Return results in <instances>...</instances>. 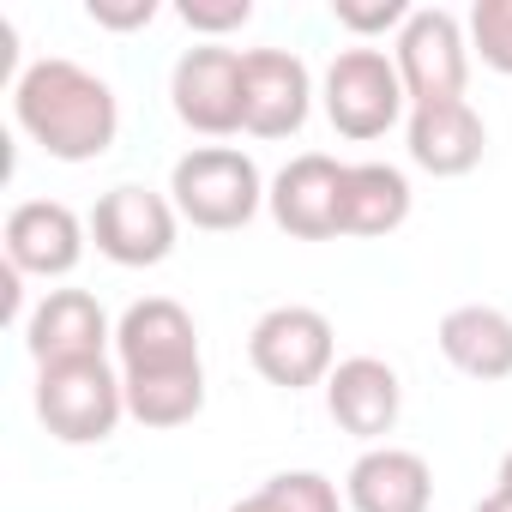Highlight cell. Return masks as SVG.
I'll return each mask as SVG.
<instances>
[{
	"label": "cell",
	"mask_w": 512,
	"mask_h": 512,
	"mask_svg": "<svg viewBox=\"0 0 512 512\" xmlns=\"http://www.w3.org/2000/svg\"><path fill=\"white\" fill-rule=\"evenodd\" d=\"M13 121L55 163H97L121 133V103L91 67L43 55L13 79Z\"/></svg>",
	"instance_id": "6da1fadb"
},
{
	"label": "cell",
	"mask_w": 512,
	"mask_h": 512,
	"mask_svg": "<svg viewBox=\"0 0 512 512\" xmlns=\"http://www.w3.org/2000/svg\"><path fill=\"white\" fill-rule=\"evenodd\" d=\"M266 181H260V163L235 145H199L187 151L175 169H169V199L181 211V223L193 229H211V235H229V229H247L266 205Z\"/></svg>",
	"instance_id": "7a4b0ae2"
},
{
	"label": "cell",
	"mask_w": 512,
	"mask_h": 512,
	"mask_svg": "<svg viewBox=\"0 0 512 512\" xmlns=\"http://www.w3.org/2000/svg\"><path fill=\"white\" fill-rule=\"evenodd\" d=\"M127 416V386L109 368V356L37 368V422L61 446H103Z\"/></svg>",
	"instance_id": "3957f363"
},
{
	"label": "cell",
	"mask_w": 512,
	"mask_h": 512,
	"mask_svg": "<svg viewBox=\"0 0 512 512\" xmlns=\"http://www.w3.org/2000/svg\"><path fill=\"white\" fill-rule=\"evenodd\" d=\"M247 362L266 386H284V392H308V386H326L332 368H338V332L320 308H302V302H284L272 314L253 320L247 332Z\"/></svg>",
	"instance_id": "277c9868"
},
{
	"label": "cell",
	"mask_w": 512,
	"mask_h": 512,
	"mask_svg": "<svg viewBox=\"0 0 512 512\" xmlns=\"http://www.w3.org/2000/svg\"><path fill=\"white\" fill-rule=\"evenodd\" d=\"M320 103H326V121L338 127V139H356V145L386 139L410 115L404 79H398L392 55H380V49H344L320 79Z\"/></svg>",
	"instance_id": "5b68a950"
},
{
	"label": "cell",
	"mask_w": 512,
	"mask_h": 512,
	"mask_svg": "<svg viewBox=\"0 0 512 512\" xmlns=\"http://www.w3.org/2000/svg\"><path fill=\"white\" fill-rule=\"evenodd\" d=\"M392 67L404 79L410 109L464 103V85H470V31L446 7H416L410 25L392 43Z\"/></svg>",
	"instance_id": "8992f818"
},
{
	"label": "cell",
	"mask_w": 512,
	"mask_h": 512,
	"mask_svg": "<svg viewBox=\"0 0 512 512\" xmlns=\"http://www.w3.org/2000/svg\"><path fill=\"white\" fill-rule=\"evenodd\" d=\"M175 229H181V211L175 199L139 187V181H121L97 199L91 211V241L109 266H127V272H145V266H163L175 253Z\"/></svg>",
	"instance_id": "52a82bcc"
},
{
	"label": "cell",
	"mask_w": 512,
	"mask_h": 512,
	"mask_svg": "<svg viewBox=\"0 0 512 512\" xmlns=\"http://www.w3.org/2000/svg\"><path fill=\"white\" fill-rule=\"evenodd\" d=\"M169 103L181 115V127L205 133V139H229L247 127V103H241V49L223 43H199L175 61L169 73Z\"/></svg>",
	"instance_id": "ba28073f"
},
{
	"label": "cell",
	"mask_w": 512,
	"mask_h": 512,
	"mask_svg": "<svg viewBox=\"0 0 512 512\" xmlns=\"http://www.w3.org/2000/svg\"><path fill=\"white\" fill-rule=\"evenodd\" d=\"M241 103H247V127L253 139H290L308 127L314 109V73L302 55L290 49H247L241 55Z\"/></svg>",
	"instance_id": "9c48e42d"
},
{
	"label": "cell",
	"mask_w": 512,
	"mask_h": 512,
	"mask_svg": "<svg viewBox=\"0 0 512 512\" xmlns=\"http://www.w3.org/2000/svg\"><path fill=\"white\" fill-rule=\"evenodd\" d=\"M272 223L296 241H332L344 235V163L326 151H302L272 175Z\"/></svg>",
	"instance_id": "30bf717a"
},
{
	"label": "cell",
	"mask_w": 512,
	"mask_h": 512,
	"mask_svg": "<svg viewBox=\"0 0 512 512\" xmlns=\"http://www.w3.org/2000/svg\"><path fill=\"white\" fill-rule=\"evenodd\" d=\"M91 223L61 199H25L7 211V266L25 278H67L85 260Z\"/></svg>",
	"instance_id": "8fae6325"
},
{
	"label": "cell",
	"mask_w": 512,
	"mask_h": 512,
	"mask_svg": "<svg viewBox=\"0 0 512 512\" xmlns=\"http://www.w3.org/2000/svg\"><path fill=\"white\" fill-rule=\"evenodd\" d=\"M109 344H115V326H109V314L91 290H49L25 320V350H31L37 368L109 356Z\"/></svg>",
	"instance_id": "7c38bea8"
},
{
	"label": "cell",
	"mask_w": 512,
	"mask_h": 512,
	"mask_svg": "<svg viewBox=\"0 0 512 512\" xmlns=\"http://www.w3.org/2000/svg\"><path fill=\"white\" fill-rule=\"evenodd\" d=\"M115 356L121 374H163V368H199V326L181 302L145 296L115 320Z\"/></svg>",
	"instance_id": "4fadbf2b"
},
{
	"label": "cell",
	"mask_w": 512,
	"mask_h": 512,
	"mask_svg": "<svg viewBox=\"0 0 512 512\" xmlns=\"http://www.w3.org/2000/svg\"><path fill=\"white\" fill-rule=\"evenodd\" d=\"M326 410L344 434L356 440H386L398 428V410H404V386H398V368L380 362V356H344L326 380Z\"/></svg>",
	"instance_id": "5bb4252c"
},
{
	"label": "cell",
	"mask_w": 512,
	"mask_h": 512,
	"mask_svg": "<svg viewBox=\"0 0 512 512\" xmlns=\"http://www.w3.org/2000/svg\"><path fill=\"white\" fill-rule=\"evenodd\" d=\"M350 512H428L434 506V470L410 446H368L344 476Z\"/></svg>",
	"instance_id": "9a60e30c"
},
{
	"label": "cell",
	"mask_w": 512,
	"mask_h": 512,
	"mask_svg": "<svg viewBox=\"0 0 512 512\" xmlns=\"http://www.w3.org/2000/svg\"><path fill=\"white\" fill-rule=\"evenodd\" d=\"M404 145H410V163L452 181V175H470L488 151V127L470 103H428V109H410L404 121Z\"/></svg>",
	"instance_id": "2e32d148"
},
{
	"label": "cell",
	"mask_w": 512,
	"mask_h": 512,
	"mask_svg": "<svg viewBox=\"0 0 512 512\" xmlns=\"http://www.w3.org/2000/svg\"><path fill=\"white\" fill-rule=\"evenodd\" d=\"M434 344L464 380H482V386L512 380V314H500V308H482V302L452 308L440 320Z\"/></svg>",
	"instance_id": "e0dca14e"
},
{
	"label": "cell",
	"mask_w": 512,
	"mask_h": 512,
	"mask_svg": "<svg viewBox=\"0 0 512 512\" xmlns=\"http://www.w3.org/2000/svg\"><path fill=\"white\" fill-rule=\"evenodd\" d=\"M410 175L392 163H344V235H392L410 223Z\"/></svg>",
	"instance_id": "ac0fdd59"
},
{
	"label": "cell",
	"mask_w": 512,
	"mask_h": 512,
	"mask_svg": "<svg viewBox=\"0 0 512 512\" xmlns=\"http://www.w3.org/2000/svg\"><path fill=\"white\" fill-rule=\"evenodd\" d=\"M121 386H127V416L145 428H187L205 410V362L163 374H121Z\"/></svg>",
	"instance_id": "d6986e66"
},
{
	"label": "cell",
	"mask_w": 512,
	"mask_h": 512,
	"mask_svg": "<svg viewBox=\"0 0 512 512\" xmlns=\"http://www.w3.org/2000/svg\"><path fill=\"white\" fill-rule=\"evenodd\" d=\"M464 31H470V55H482L488 73L512 79V0H476Z\"/></svg>",
	"instance_id": "ffe728a7"
},
{
	"label": "cell",
	"mask_w": 512,
	"mask_h": 512,
	"mask_svg": "<svg viewBox=\"0 0 512 512\" xmlns=\"http://www.w3.org/2000/svg\"><path fill=\"white\" fill-rule=\"evenodd\" d=\"M266 500H272L278 512H344V506H350V500L338 494V482L320 476V470H278V476L266 482Z\"/></svg>",
	"instance_id": "44dd1931"
},
{
	"label": "cell",
	"mask_w": 512,
	"mask_h": 512,
	"mask_svg": "<svg viewBox=\"0 0 512 512\" xmlns=\"http://www.w3.org/2000/svg\"><path fill=\"white\" fill-rule=\"evenodd\" d=\"M416 7L404 0H332V19L350 31V37H386V31H404Z\"/></svg>",
	"instance_id": "7402d4cb"
},
{
	"label": "cell",
	"mask_w": 512,
	"mask_h": 512,
	"mask_svg": "<svg viewBox=\"0 0 512 512\" xmlns=\"http://www.w3.org/2000/svg\"><path fill=\"white\" fill-rule=\"evenodd\" d=\"M181 25L187 31H199V37H229V31H241L247 19H253V0H181Z\"/></svg>",
	"instance_id": "603a6c76"
},
{
	"label": "cell",
	"mask_w": 512,
	"mask_h": 512,
	"mask_svg": "<svg viewBox=\"0 0 512 512\" xmlns=\"http://www.w3.org/2000/svg\"><path fill=\"white\" fill-rule=\"evenodd\" d=\"M85 19L103 31H145L157 19V0H85Z\"/></svg>",
	"instance_id": "cb8c5ba5"
},
{
	"label": "cell",
	"mask_w": 512,
	"mask_h": 512,
	"mask_svg": "<svg viewBox=\"0 0 512 512\" xmlns=\"http://www.w3.org/2000/svg\"><path fill=\"white\" fill-rule=\"evenodd\" d=\"M229 512H278V506H272V500H266V488H260V494H247V500H235Z\"/></svg>",
	"instance_id": "d4e9b609"
},
{
	"label": "cell",
	"mask_w": 512,
	"mask_h": 512,
	"mask_svg": "<svg viewBox=\"0 0 512 512\" xmlns=\"http://www.w3.org/2000/svg\"><path fill=\"white\" fill-rule=\"evenodd\" d=\"M476 512H512V494H500V488H494L488 500H476Z\"/></svg>",
	"instance_id": "484cf974"
},
{
	"label": "cell",
	"mask_w": 512,
	"mask_h": 512,
	"mask_svg": "<svg viewBox=\"0 0 512 512\" xmlns=\"http://www.w3.org/2000/svg\"><path fill=\"white\" fill-rule=\"evenodd\" d=\"M500 494H512V452L500 458Z\"/></svg>",
	"instance_id": "4316f807"
}]
</instances>
